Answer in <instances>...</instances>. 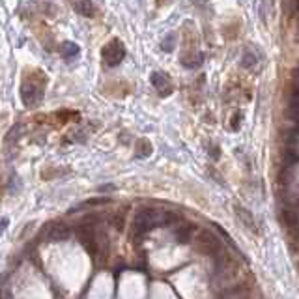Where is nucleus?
<instances>
[{
  "label": "nucleus",
  "mask_w": 299,
  "mask_h": 299,
  "mask_svg": "<svg viewBox=\"0 0 299 299\" xmlns=\"http://www.w3.org/2000/svg\"><path fill=\"white\" fill-rule=\"evenodd\" d=\"M101 56H103V62H105L107 66L114 68V66H118L120 62L124 60V56H126V47H124V43L120 42V40H112V42H109L103 47Z\"/></svg>",
  "instance_id": "f03ea898"
},
{
  "label": "nucleus",
  "mask_w": 299,
  "mask_h": 299,
  "mask_svg": "<svg viewBox=\"0 0 299 299\" xmlns=\"http://www.w3.org/2000/svg\"><path fill=\"white\" fill-rule=\"evenodd\" d=\"M178 221L179 217L174 212L155 210V208H140L131 222V238L138 243L155 226H169V224H174Z\"/></svg>",
  "instance_id": "f257e3e1"
},
{
  "label": "nucleus",
  "mask_w": 299,
  "mask_h": 299,
  "mask_svg": "<svg viewBox=\"0 0 299 299\" xmlns=\"http://www.w3.org/2000/svg\"><path fill=\"white\" fill-rule=\"evenodd\" d=\"M181 64L185 66V68H198L200 64H202V54L197 52V54H189L185 58H181Z\"/></svg>",
  "instance_id": "f8f14e48"
},
{
  "label": "nucleus",
  "mask_w": 299,
  "mask_h": 299,
  "mask_svg": "<svg viewBox=\"0 0 299 299\" xmlns=\"http://www.w3.org/2000/svg\"><path fill=\"white\" fill-rule=\"evenodd\" d=\"M150 81H152V86L155 88V92L161 95V97H167V95L172 94V83L171 79L167 77L165 73H161V71H155V73H152V77H150Z\"/></svg>",
  "instance_id": "423d86ee"
},
{
  "label": "nucleus",
  "mask_w": 299,
  "mask_h": 299,
  "mask_svg": "<svg viewBox=\"0 0 299 299\" xmlns=\"http://www.w3.org/2000/svg\"><path fill=\"white\" fill-rule=\"evenodd\" d=\"M241 66L245 69H251L256 66V54L251 51H245L243 52V56H241Z\"/></svg>",
  "instance_id": "ddd939ff"
},
{
  "label": "nucleus",
  "mask_w": 299,
  "mask_h": 299,
  "mask_svg": "<svg viewBox=\"0 0 299 299\" xmlns=\"http://www.w3.org/2000/svg\"><path fill=\"white\" fill-rule=\"evenodd\" d=\"M60 52H62V56L64 58H71V56H77L81 49H79L77 43L73 42H64L62 43V47H60Z\"/></svg>",
  "instance_id": "9d476101"
},
{
  "label": "nucleus",
  "mask_w": 299,
  "mask_h": 299,
  "mask_svg": "<svg viewBox=\"0 0 299 299\" xmlns=\"http://www.w3.org/2000/svg\"><path fill=\"white\" fill-rule=\"evenodd\" d=\"M150 154H152V142L146 138H140L137 142V157H148Z\"/></svg>",
  "instance_id": "9b49d317"
},
{
  "label": "nucleus",
  "mask_w": 299,
  "mask_h": 299,
  "mask_svg": "<svg viewBox=\"0 0 299 299\" xmlns=\"http://www.w3.org/2000/svg\"><path fill=\"white\" fill-rule=\"evenodd\" d=\"M193 232H195L193 224H183V226H178L174 234H176V239L179 243H187L189 239L193 238Z\"/></svg>",
  "instance_id": "1a4fd4ad"
},
{
  "label": "nucleus",
  "mask_w": 299,
  "mask_h": 299,
  "mask_svg": "<svg viewBox=\"0 0 299 299\" xmlns=\"http://www.w3.org/2000/svg\"><path fill=\"white\" fill-rule=\"evenodd\" d=\"M73 8L77 11L79 15L83 17H94L95 15V6L92 0H75L73 2Z\"/></svg>",
  "instance_id": "6e6552de"
},
{
  "label": "nucleus",
  "mask_w": 299,
  "mask_h": 299,
  "mask_svg": "<svg viewBox=\"0 0 299 299\" xmlns=\"http://www.w3.org/2000/svg\"><path fill=\"white\" fill-rule=\"evenodd\" d=\"M6 224H8V219H0V232L6 228Z\"/></svg>",
  "instance_id": "2eb2a0df"
},
{
  "label": "nucleus",
  "mask_w": 299,
  "mask_h": 299,
  "mask_svg": "<svg viewBox=\"0 0 299 299\" xmlns=\"http://www.w3.org/2000/svg\"><path fill=\"white\" fill-rule=\"evenodd\" d=\"M198 245H200V249H202L204 253H208L210 256H217L219 253H222V245H221V241H219V238L208 230L200 232Z\"/></svg>",
  "instance_id": "7ed1b4c3"
},
{
  "label": "nucleus",
  "mask_w": 299,
  "mask_h": 299,
  "mask_svg": "<svg viewBox=\"0 0 299 299\" xmlns=\"http://www.w3.org/2000/svg\"><path fill=\"white\" fill-rule=\"evenodd\" d=\"M71 228H69L66 222H52L47 226V232H45V238L49 241H66V239L71 238Z\"/></svg>",
  "instance_id": "39448f33"
},
{
  "label": "nucleus",
  "mask_w": 299,
  "mask_h": 299,
  "mask_svg": "<svg viewBox=\"0 0 299 299\" xmlns=\"http://www.w3.org/2000/svg\"><path fill=\"white\" fill-rule=\"evenodd\" d=\"M43 97V88H40V86L36 85H25L23 88H21V99H23V103H25L26 107H38L40 105V101H42Z\"/></svg>",
  "instance_id": "20e7f679"
},
{
  "label": "nucleus",
  "mask_w": 299,
  "mask_h": 299,
  "mask_svg": "<svg viewBox=\"0 0 299 299\" xmlns=\"http://www.w3.org/2000/svg\"><path fill=\"white\" fill-rule=\"evenodd\" d=\"M176 34H169L165 40H163V43H161V49L163 51H167V52H171L172 49H174V45H176Z\"/></svg>",
  "instance_id": "4468645a"
},
{
  "label": "nucleus",
  "mask_w": 299,
  "mask_h": 299,
  "mask_svg": "<svg viewBox=\"0 0 299 299\" xmlns=\"http://www.w3.org/2000/svg\"><path fill=\"white\" fill-rule=\"evenodd\" d=\"M234 212H236V217L247 226L249 230L256 232V221H255V217H253V214L249 210L241 208V206H234Z\"/></svg>",
  "instance_id": "0eeeda50"
}]
</instances>
